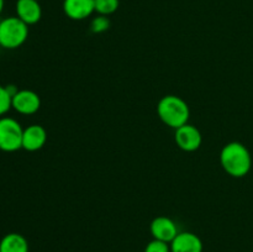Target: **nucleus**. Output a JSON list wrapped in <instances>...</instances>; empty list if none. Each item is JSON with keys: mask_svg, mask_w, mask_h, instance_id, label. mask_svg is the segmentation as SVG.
Here are the masks:
<instances>
[{"mask_svg": "<svg viewBox=\"0 0 253 252\" xmlns=\"http://www.w3.org/2000/svg\"><path fill=\"white\" fill-rule=\"evenodd\" d=\"M29 36V25L17 16H10L0 21V46L14 49L25 43Z\"/></svg>", "mask_w": 253, "mask_h": 252, "instance_id": "7ed1b4c3", "label": "nucleus"}, {"mask_svg": "<svg viewBox=\"0 0 253 252\" xmlns=\"http://www.w3.org/2000/svg\"><path fill=\"white\" fill-rule=\"evenodd\" d=\"M220 162L226 173L236 178L245 177L252 167L250 151L246 146L236 141L224 146L220 153Z\"/></svg>", "mask_w": 253, "mask_h": 252, "instance_id": "f257e3e1", "label": "nucleus"}, {"mask_svg": "<svg viewBox=\"0 0 253 252\" xmlns=\"http://www.w3.org/2000/svg\"><path fill=\"white\" fill-rule=\"evenodd\" d=\"M157 113L161 120L169 127L177 130L188 124L190 110L188 104L177 95H166L158 101Z\"/></svg>", "mask_w": 253, "mask_h": 252, "instance_id": "f03ea898", "label": "nucleus"}, {"mask_svg": "<svg viewBox=\"0 0 253 252\" xmlns=\"http://www.w3.org/2000/svg\"><path fill=\"white\" fill-rule=\"evenodd\" d=\"M63 11L69 19L84 20L95 11V0H63Z\"/></svg>", "mask_w": 253, "mask_h": 252, "instance_id": "6e6552de", "label": "nucleus"}, {"mask_svg": "<svg viewBox=\"0 0 253 252\" xmlns=\"http://www.w3.org/2000/svg\"><path fill=\"white\" fill-rule=\"evenodd\" d=\"M151 234L153 239L170 244L178 235L175 222L167 216H158L151 222Z\"/></svg>", "mask_w": 253, "mask_h": 252, "instance_id": "0eeeda50", "label": "nucleus"}, {"mask_svg": "<svg viewBox=\"0 0 253 252\" xmlns=\"http://www.w3.org/2000/svg\"><path fill=\"white\" fill-rule=\"evenodd\" d=\"M170 252H203V242L193 232H178L169 244Z\"/></svg>", "mask_w": 253, "mask_h": 252, "instance_id": "9d476101", "label": "nucleus"}, {"mask_svg": "<svg viewBox=\"0 0 253 252\" xmlns=\"http://www.w3.org/2000/svg\"><path fill=\"white\" fill-rule=\"evenodd\" d=\"M40 106H41V99L39 94L29 89L19 90L11 99V108L24 115L35 114L39 110Z\"/></svg>", "mask_w": 253, "mask_h": 252, "instance_id": "423d86ee", "label": "nucleus"}, {"mask_svg": "<svg viewBox=\"0 0 253 252\" xmlns=\"http://www.w3.org/2000/svg\"><path fill=\"white\" fill-rule=\"evenodd\" d=\"M39 1H40V0H39Z\"/></svg>", "mask_w": 253, "mask_h": 252, "instance_id": "a211bd4d", "label": "nucleus"}, {"mask_svg": "<svg viewBox=\"0 0 253 252\" xmlns=\"http://www.w3.org/2000/svg\"><path fill=\"white\" fill-rule=\"evenodd\" d=\"M16 15L26 25H35L41 20L42 7L39 0H17Z\"/></svg>", "mask_w": 253, "mask_h": 252, "instance_id": "9b49d317", "label": "nucleus"}, {"mask_svg": "<svg viewBox=\"0 0 253 252\" xmlns=\"http://www.w3.org/2000/svg\"><path fill=\"white\" fill-rule=\"evenodd\" d=\"M24 128L15 119L0 118V150L14 152L22 148Z\"/></svg>", "mask_w": 253, "mask_h": 252, "instance_id": "20e7f679", "label": "nucleus"}, {"mask_svg": "<svg viewBox=\"0 0 253 252\" xmlns=\"http://www.w3.org/2000/svg\"><path fill=\"white\" fill-rule=\"evenodd\" d=\"M4 4H5V0H0V14H1L2 9H4Z\"/></svg>", "mask_w": 253, "mask_h": 252, "instance_id": "f3484780", "label": "nucleus"}, {"mask_svg": "<svg viewBox=\"0 0 253 252\" xmlns=\"http://www.w3.org/2000/svg\"><path fill=\"white\" fill-rule=\"evenodd\" d=\"M109 27H110V20L108 19V16L98 15V16L91 20L90 30L94 34H101V32L106 31Z\"/></svg>", "mask_w": 253, "mask_h": 252, "instance_id": "4468645a", "label": "nucleus"}, {"mask_svg": "<svg viewBox=\"0 0 253 252\" xmlns=\"http://www.w3.org/2000/svg\"><path fill=\"white\" fill-rule=\"evenodd\" d=\"M11 99L12 96L7 91L6 86L0 85V116L6 114L11 108Z\"/></svg>", "mask_w": 253, "mask_h": 252, "instance_id": "2eb2a0df", "label": "nucleus"}, {"mask_svg": "<svg viewBox=\"0 0 253 252\" xmlns=\"http://www.w3.org/2000/svg\"><path fill=\"white\" fill-rule=\"evenodd\" d=\"M119 0H95V12L104 16L114 14L119 9Z\"/></svg>", "mask_w": 253, "mask_h": 252, "instance_id": "ddd939ff", "label": "nucleus"}, {"mask_svg": "<svg viewBox=\"0 0 253 252\" xmlns=\"http://www.w3.org/2000/svg\"><path fill=\"white\" fill-rule=\"evenodd\" d=\"M174 138L178 147L187 152L197 151L202 145V133L195 126L190 125V124H185V125L178 127L175 130Z\"/></svg>", "mask_w": 253, "mask_h": 252, "instance_id": "39448f33", "label": "nucleus"}, {"mask_svg": "<svg viewBox=\"0 0 253 252\" xmlns=\"http://www.w3.org/2000/svg\"><path fill=\"white\" fill-rule=\"evenodd\" d=\"M47 141V132L41 125H30L24 130L22 135V148L30 152L41 150Z\"/></svg>", "mask_w": 253, "mask_h": 252, "instance_id": "1a4fd4ad", "label": "nucleus"}, {"mask_svg": "<svg viewBox=\"0 0 253 252\" xmlns=\"http://www.w3.org/2000/svg\"><path fill=\"white\" fill-rule=\"evenodd\" d=\"M0 252H29V242L22 235L10 232L0 241Z\"/></svg>", "mask_w": 253, "mask_h": 252, "instance_id": "f8f14e48", "label": "nucleus"}, {"mask_svg": "<svg viewBox=\"0 0 253 252\" xmlns=\"http://www.w3.org/2000/svg\"><path fill=\"white\" fill-rule=\"evenodd\" d=\"M145 252H170V246L168 242L153 239L147 244Z\"/></svg>", "mask_w": 253, "mask_h": 252, "instance_id": "dca6fc26", "label": "nucleus"}]
</instances>
